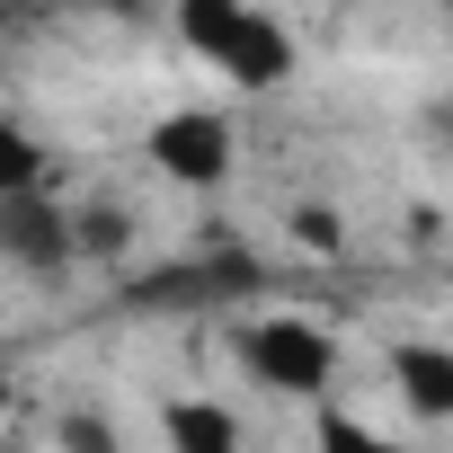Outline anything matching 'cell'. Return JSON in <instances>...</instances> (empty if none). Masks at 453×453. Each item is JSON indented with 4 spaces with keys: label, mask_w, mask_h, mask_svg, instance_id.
Here are the masks:
<instances>
[{
    "label": "cell",
    "mask_w": 453,
    "mask_h": 453,
    "mask_svg": "<svg viewBox=\"0 0 453 453\" xmlns=\"http://www.w3.org/2000/svg\"><path fill=\"white\" fill-rule=\"evenodd\" d=\"M81 241H72V213L45 204V187H19V196H0V258H19V267H63Z\"/></svg>",
    "instance_id": "7a4b0ae2"
},
{
    "label": "cell",
    "mask_w": 453,
    "mask_h": 453,
    "mask_svg": "<svg viewBox=\"0 0 453 453\" xmlns=\"http://www.w3.org/2000/svg\"><path fill=\"white\" fill-rule=\"evenodd\" d=\"M125 232H134V222H125V204H98V213H81V222H72L81 258H116V250H125Z\"/></svg>",
    "instance_id": "30bf717a"
},
{
    "label": "cell",
    "mask_w": 453,
    "mask_h": 453,
    "mask_svg": "<svg viewBox=\"0 0 453 453\" xmlns=\"http://www.w3.org/2000/svg\"><path fill=\"white\" fill-rule=\"evenodd\" d=\"M241 365L267 382V391H294V400H311V391H329V373H338V347L311 329V320H258L250 338H241Z\"/></svg>",
    "instance_id": "6da1fadb"
},
{
    "label": "cell",
    "mask_w": 453,
    "mask_h": 453,
    "mask_svg": "<svg viewBox=\"0 0 453 453\" xmlns=\"http://www.w3.org/2000/svg\"><path fill=\"white\" fill-rule=\"evenodd\" d=\"M178 27L196 54H222V36L241 27V0H178Z\"/></svg>",
    "instance_id": "52a82bcc"
},
{
    "label": "cell",
    "mask_w": 453,
    "mask_h": 453,
    "mask_svg": "<svg viewBox=\"0 0 453 453\" xmlns=\"http://www.w3.org/2000/svg\"><path fill=\"white\" fill-rule=\"evenodd\" d=\"M258 294V258L250 250H213L204 267H169L151 285H134V303H241Z\"/></svg>",
    "instance_id": "277c9868"
},
{
    "label": "cell",
    "mask_w": 453,
    "mask_h": 453,
    "mask_svg": "<svg viewBox=\"0 0 453 453\" xmlns=\"http://www.w3.org/2000/svg\"><path fill=\"white\" fill-rule=\"evenodd\" d=\"M0 400H10V382H0Z\"/></svg>",
    "instance_id": "7c38bea8"
},
{
    "label": "cell",
    "mask_w": 453,
    "mask_h": 453,
    "mask_svg": "<svg viewBox=\"0 0 453 453\" xmlns=\"http://www.w3.org/2000/svg\"><path fill=\"white\" fill-rule=\"evenodd\" d=\"M294 241H303V250H338V241H347V222L320 213V204H303V213H294Z\"/></svg>",
    "instance_id": "8fae6325"
},
{
    "label": "cell",
    "mask_w": 453,
    "mask_h": 453,
    "mask_svg": "<svg viewBox=\"0 0 453 453\" xmlns=\"http://www.w3.org/2000/svg\"><path fill=\"white\" fill-rule=\"evenodd\" d=\"M169 444H196V453H222V444H241V426L222 418V409H169Z\"/></svg>",
    "instance_id": "ba28073f"
},
{
    "label": "cell",
    "mask_w": 453,
    "mask_h": 453,
    "mask_svg": "<svg viewBox=\"0 0 453 453\" xmlns=\"http://www.w3.org/2000/svg\"><path fill=\"white\" fill-rule=\"evenodd\" d=\"M19 187H45V151L19 125H0V196H19Z\"/></svg>",
    "instance_id": "9c48e42d"
},
{
    "label": "cell",
    "mask_w": 453,
    "mask_h": 453,
    "mask_svg": "<svg viewBox=\"0 0 453 453\" xmlns=\"http://www.w3.org/2000/svg\"><path fill=\"white\" fill-rule=\"evenodd\" d=\"M222 72H232L241 89H276L285 72H294V45H285V27L276 19H258V10H241V27L222 36V54H213Z\"/></svg>",
    "instance_id": "5b68a950"
},
{
    "label": "cell",
    "mask_w": 453,
    "mask_h": 453,
    "mask_svg": "<svg viewBox=\"0 0 453 453\" xmlns=\"http://www.w3.org/2000/svg\"><path fill=\"white\" fill-rule=\"evenodd\" d=\"M151 160H160L178 187H213L222 169H232V134H222V116L187 107V116H160V125H151Z\"/></svg>",
    "instance_id": "3957f363"
},
{
    "label": "cell",
    "mask_w": 453,
    "mask_h": 453,
    "mask_svg": "<svg viewBox=\"0 0 453 453\" xmlns=\"http://www.w3.org/2000/svg\"><path fill=\"white\" fill-rule=\"evenodd\" d=\"M391 382H400V400L418 418H453V347H400Z\"/></svg>",
    "instance_id": "8992f818"
}]
</instances>
